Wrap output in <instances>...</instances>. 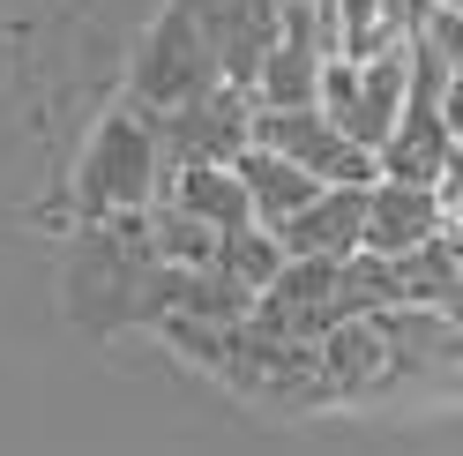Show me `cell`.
<instances>
[{"label":"cell","mask_w":463,"mask_h":456,"mask_svg":"<svg viewBox=\"0 0 463 456\" xmlns=\"http://www.w3.org/2000/svg\"><path fill=\"white\" fill-rule=\"evenodd\" d=\"M75 195H82V217H90V224L128 217V210H157V195H165L157 112H142L135 98H128L120 112H105L98 135H90V150H82Z\"/></svg>","instance_id":"1"},{"label":"cell","mask_w":463,"mask_h":456,"mask_svg":"<svg viewBox=\"0 0 463 456\" xmlns=\"http://www.w3.org/2000/svg\"><path fill=\"white\" fill-rule=\"evenodd\" d=\"M403 98H411V45H389V52H373V61H329L322 68V112L359 142V150H373V165H382V142L403 120Z\"/></svg>","instance_id":"2"},{"label":"cell","mask_w":463,"mask_h":456,"mask_svg":"<svg viewBox=\"0 0 463 456\" xmlns=\"http://www.w3.org/2000/svg\"><path fill=\"white\" fill-rule=\"evenodd\" d=\"M254 90H240V82H217L210 98H194L180 112H157V150H165V195L180 173H194V165H240L254 150ZM157 195V203H165Z\"/></svg>","instance_id":"3"},{"label":"cell","mask_w":463,"mask_h":456,"mask_svg":"<svg viewBox=\"0 0 463 456\" xmlns=\"http://www.w3.org/2000/svg\"><path fill=\"white\" fill-rule=\"evenodd\" d=\"M217 82H224L217 45L202 38V23L172 0L165 23H157V31L142 38V52H135V105H142V112H180V105H194V98H210Z\"/></svg>","instance_id":"4"},{"label":"cell","mask_w":463,"mask_h":456,"mask_svg":"<svg viewBox=\"0 0 463 456\" xmlns=\"http://www.w3.org/2000/svg\"><path fill=\"white\" fill-rule=\"evenodd\" d=\"M254 142L277 157H292L299 173H314L322 187H373L382 180V165L373 150H359L352 135H344L322 105H299V112H254Z\"/></svg>","instance_id":"5"},{"label":"cell","mask_w":463,"mask_h":456,"mask_svg":"<svg viewBox=\"0 0 463 456\" xmlns=\"http://www.w3.org/2000/svg\"><path fill=\"white\" fill-rule=\"evenodd\" d=\"M180 8L202 23V38L217 45L224 82L254 90L262 61H269V52H277V38H284V0H180Z\"/></svg>","instance_id":"6"},{"label":"cell","mask_w":463,"mask_h":456,"mask_svg":"<svg viewBox=\"0 0 463 456\" xmlns=\"http://www.w3.org/2000/svg\"><path fill=\"white\" fill-rule=\"evenodd\" d=\"M322 68H329V38H322V8H284V38L254 75V105L262 112H299L322 105Z\"/></svg>","instance_id":"7"},{"label":"cell","mask_w":463,"mask_h":456,"mask_svg":"<svg viewBox=\"0 0 463 456\" xmlns=\"http://www.w3.org/2000/svg\"><path fill=\"white\" fill-rule=\"evenodd\" d=\"M449 233V210L433 187H396V180H373L366 187V240L359 254L373 262H403V254H419Z\"/></svg>","instance_id":"8"},{"label":"cell","mask_w":463,"mask_h":456,"mask_svg":"<svg viewBox=\"0 0 463 456\" xmlns=\"http://www.w3.org/2000/svg\"><path fill=\"white\" fill-rule=\"evenodd\" d=\"M277 240L284 262H352L366 240V187H322Z\"/></svg>","instance_id":"9"},{"label":"cell","mask_w":463,"mask_h":456,"mask_svg":"<svg viewBox=\"0 0 463 456\" xmlns=\"http://www.w3.org/2000/svg\"><path fill=\"white\" fill-rule=\"evenodd\" d=\"M389 345V375H463V322L433 307H389L366 315Z\"/></svg>","instance_id":"10"},{"label":"cell","mask_w":463,"mask_h":456,"mask_svg":"<svg viewBox=\"0 0 463 456\" xmlns=\"http://www.w3.org/2000/svg\"><path fill=\"white\" fill-rule=\"evenodd\" d=\"M449 150H456V135L441 120V98H419L411 90V98H403L396 135L382 142V180H396V187H441Z\"/></svg>","instance_id":"11"},{"label":"cell","mask_w":463,"mask_h":456,"mask_svg":"<svg viewBox=\"0 0 463 456\" xmlns=\"http://www.w3.org/2000/svg\"><path fill=\"white\" fill-rule=\"evenodd\" d=\"M232 173H240V187H247V203H254V224H262V233H284V224H292L314 195H322V180L314 173H299L292 157H277V150H262V142H254V150L232 165Z\"/></svg>","instance_id":"12"},{"label":"cell","mask_w":463,"mask_h":456,"mask_svg":"<svg viewBox=\"0 0 463 456\" xmlns=\"http://www.w3.org/2000/svg\"><path fill=\"white\" fill-rule=\"evenodd\" d=\"M322 382L329 396H366V389H389V345L373 322H336L322 337Z\"/></svg>","instance_id":"13"},{"label":"cell","mask_w":463,"mask_h":456,"mask_svg":"<svg viewBox=\"0 0 463 456\" xmlns=\"http://www.w3.org/2000/svg\"><path fill=\"white\" fill-rule=\"evenodd\" d=\"M165 203L187 210V217H202V224H210V233H224V240L254 224V203H247V187H240V173H232V165H194V173H180Z\"/></svg>","instance_id":"14"},{"label":"cell","mask_w":463,"mask_h":456,"mask_svg":"<svg viewBox=\"0 0 463 456\" xmlns=\"http://www.w3.org/2000/svg\"><path fill=\"white\" fill-rule=\"evenodd\" d=\"M389 270H396V307H433V315L463 322V270H456L449 233L433 247H419V254H403V262H389Z\"/></svg>","instance_id":"15"},{"label":"cell","mask_w":463,"mask_h":456,"mask_svg":"<svg viewBox=\"0 0 463 456\" xmlns=\"http://www.w3.org/2000/svg\"><path fill=\"white\" fill-rule=\"evenodd\" d=\"M150 240H157V262L165 270H224V233H210L202 217L157 203L150 210Z\"/></svg>","instance_id":"16"},{"label":"cell","mask_w":463,"mask_h":456,"mask_svg":"<svg viewBox=\"0 0 463 456\" xmlns=\"http://www.w3.org/2000/svg\"><path fill=\"white\" fill-rule=\"evenodd\" d=\"M224 277H232V284H247V292L262 299L269 284L284 277V240H277V233H262V224L232 233V240H224Z\"/></svg>","instance_id":"17"},{"label":"cell","mask_w":463,"mask_h":456,"mask_svg":"<svg viewBox=\"0 0 463 456\" xmlns=\"http://www.w3.org/2000/svg\"><path fill=\"white\" fill-rule=\"evenodd\" d=\"M433 195H441V210H449V224H463V142L449 150V173H441V187H433Z\"/></svg>","instance_id":"18"},{"label":"cell","mask_w":463,"mask_h":456,"mask_svg":"<svg viewBox=\"0 0 463 456\" xmlns=\"http://www.w3.org/2000/svg\"><path fill=\"white\" fill-rule=\"evenodd\" d=\"M441 120H449V135L463 142V75L449 82V90H441Z\"/></svg>","instance_id":"19"},{"label":"cell","mask_w":463,"mask_h":456,"mask_svg":"<svg viewBox=\"0 0 463 456\" xmlns=\"http://www.w3.org/2000/svg\"><path fill=\"white\" fill-rule=\"evenodd\" d=\"M449 247H456V270H463V224H449Z\"/></svg>","instance_id":"20"},{"label":"cell","mask_w":463,"mask_h":456,"mask_svg":"<svg viewBox=\"0 0 463 456\" xmlns=\"http://www.w3.org/2000/svg\"><path fill=\"white\" fill-rule=\"evenodd\" d=\"M284 8H314V0H284Z\"/></svg>","instance_id":"21"}]
</instances>
